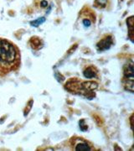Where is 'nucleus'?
Here are the masks:
<instances>
[{"instance_id": "obj_1", "label": "nucleus", "mask_w": 134, "mask_h": 151, "mask_svg": "<svg viewBox=\"0 0 134 151\" xmlns=\"http://www.w3.org/2000/svg\"><path fill=\"white\" fill-rule=\"evenodd\" d=\"M19 63V50L10 41L0 39V66L7 70H12Z\"/></svg>"}, {"instance_id": "obj_2", "label": "nucleus", "mask_w": 134, "mask_h": 151, "mask_svg": "<svg viewBox=\"0 0 134 151\" xmlns=\"http://www.w3.org/2000/svg\"><path fill=\"white\" fill-rule=\"evenodd\" d=\"M98 84L94 81H81L77 79L70 80L65 84V88L72 93L80 94L89 99L95 97L94 91L97 89Z\"/></svg>"}, {"instance_id": "obj_3", "label": "nucleus", "mask_w": 134, "mask_h": 151, "mask_svg": "<svg viewBox=\"0 0 134 151\" xmlns=\"http://www.w3.org/2000/svg\"><path fill=\"white\" fill-rule=\"evenodd\" d=\"M134 70L133 63V61L128 63L124 65L123 67V83L125 90L130 92H133L134 86Z\"/></svg>"}, {"instance_id": "obj_4", "label": "nucleus", "mask_w": 134, "mask_h": 151, "mask_svg": "<svg viewBox=\"0 0 134 151\" xmlns=\"http://www.w3.org/2000/svg\"><path fill=\"white\" fill-rule=\"evenodd\" d=\"M73 142V148L76 151H90L92 150L91 145L87 142L84 140L83 139L80 138H75L72 139Z\"/></svg>"}, {"instance_id": "obj_5", "label": "nucleus", "mask_w": 134, "mask_h": 151, "mask_svg": "<svg viewBox=\"0 0 134 151\" xmlns=\"http://www.w3.org/2000/svg\"><path fill=\"white\" fill-rule=\"evenodd\" d=\"M113 44V37L111 35H107L105 38L102 39L97 44V49L98 51H105L108 49H110L111 45Z\"/></svg>"}, {"instance_id": "obj_6", "label": "nucleus", "mask_w": 134, "mask_h": 151, "mask_svg": "<svg viewBox=\"0 0 134 151\" xmlns=\"http://www.w3.org/2000/svg\"><path fill=\"white\" fill-rule=\"evenodd\" d=\"M97 74H98V71H97V68L94 66H88L83 70V75L86 79L96 78L97 77Z\"/></svg>"}, {"instance_id": "obj_7", "label": "nucleus", "mask_w": 134, "mask_h": 151, "mask_svg": "<svg viewBox=\"0 0 134 151\" xmlns=\"http://www.w3.org/2000/svg\"><path fill=\"white\" fill-rule=\"evenodd\" d=\"M128 27V36L132 41H133V16H131L127 20Z\"/></svg>"}, {"instance_id": "obj_8", "label": "nucleus", "mask_w": 134, "mask_h": 151, "mask_svg": "<svg viewBox=\"0 0 134 151\" xmlns=\"http://www.w3.org/2000/svg\"><path fill=\"white\" fill-rule=\"evenodd\" d=\"M44 21H45V18L42 17V18H39V19H36V20H34V21L30 22V24L32 26H34V27H38L39 25H40L41 24H43Z\"/></svg>"}, {"instance_id": "obj_9", "label": "nucleus", "mask_w": 134, "mask_h": 151, "mask_svg": "<svg viewBox=\"0 0 134 151\" xmlns=\"http://www.w3.org/2000/svg\"><path fill=\"white\" fill-rule=\"evenodd\" d=\"M107 0H96V4L99 8H104L107 5Z\"/></svg>"}, {"instance_id": "obj_10", "label": "nucleus", "mask_w": 134, "mask_h": 151, "mask_svg": "<svg viewBox=\"0 0 134 151\" xmlns=\"http://www.w3.org/2000/svg\"><path fill=\"white\" fill-rule=\"evenodd\" d=\"M30 41H31V42H34V45H33V47H34V48H35V46H38V48H39V47L41 46V45H40V40L38 39V38H32Z\"/></svg>"}, {"instance_id": "obj_11", "label": "nucleus", "mask_w": 134, "mask_h": 151, "mask_svg": "<svg viewBox=\"0 0 134 151\" xmlns=\"http://www.w3.org/2000/svg\"><path fill=\"white\" fill-rule=\"evenodd\" d=\"M82 24H83V25L85 26V27L88 28L91 26V21L89 19H83V20H82Z\"/></svg>"}, {"instance_id": "obj_12", "label": "nucleus", "mask_w": 134, "mask_h": 151, "mask_svg": "<svg viewBox=\"0 0 134 151\" xmlns=\"http://www.w3.org/2000/svg\"><path fill=\"white\" fill-rule=\"evenodd\" d=\"M80 128L82 131H86L87 129V126L85 124V121L83 119L80 121Z\"/></svg>"}, {"instance_id": "obj_13", "label": "nucleus", "mask_w": 134, "mask_h": 151, "mask_svg": "<svg viewBox=\"0 0 134 151\" xmlns=\"http://www.w3.org/2000/svg\"><path fill=\"white\" fill-rule=\"evenodd\" d=\"M40 4H41V6H42L43 8H44V7H47V6H48V3H47L46 1L43 0V1H41Z\"/></svg>"}, {"instance_id": "obj_14", "label": "nucleus", "mask_w": 134, "mask_h": 151, "mask_svg": "<svg viewBox=\"0 0 134 151\" xmlns=\"http://www.w3.org/2000/svg\"><path fill=\"white\" fill-rule=\"evenodd\" d=\"M133 115H132L131 116V118H130V122H131V128L133 129Z\"/></svg>"}]
</instances>
